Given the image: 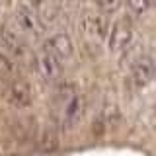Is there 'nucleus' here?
I'll list each match as a JSON object with an SVG mask.
<instances>
[{
	"label": "nucleus",
	"mask_w": 156,
	"mask_h": 156,
	"mask_svg": "<svg viewBox=\"0 0 156 156\" xmlns=\"http://www.w3.org/2000/svg\"><path fill=\"white\" fill-rule=\"evenodd\" d=\"M16 74H18V61H14V57L0 47V78L14 80Z\"/></svg>",
	"instance_id": "obj_11"
},
{
	"label": "nucleus",
	"mask_w": 156,
	"mask_h": 156,
	"mask_svg": "<svg viewBox=\"0 0 156 156\" xmlns=\"http://www.w3.org/2000/svg\"><path fill=\"white\" fill-rule=\"evenodd\" d=\"M96 8L100 10L104 16H109V14H113V12H117V10L121 8V4L119 2H98Z\"/></svg>",
	"instance_id": "obj_13"
},
{
	"label": "nucleus",
	"mask_w": 156,
	"mask_h": 156,
	"mask_svg": "<svg viewBox=\"0 0 156 156\" xmlns=\"http://www.w3.org/2000/svg\"><path fill=\"white\" fill-rule=\"evenodd\" d=\"M45 49L61 62V65L65 61H70L72 55H74L72 39L68 37L66 33H55V35H51L47 39V43H45Z\"/></svg>",
	"instance_id": "obj_9"
},
{
	"label": "nucleus",
	"mask_w": 156,
	"mask_h": 156,
	"mask_svg": "<svg viewBox=\"0 0 156 156\" xmlns=\"http://www.w3.org/2000/svg\"><path fill=\"white\" fill-rule=\"evenodd\" d=\"M6 100L18 109H26V107L31 105L33 96H31V88H29L27 82L20 80V78H14V80H8L6 84Z\"/></svg>",
	"instance_id": "obj_7"
},
{
	"label": "nucleus",
	"mask_w": 156,
	"mask_h": 156,
	"mask_svg": "<svg viewBox=\"0 0 156 156\" xmlns=\"http://www.w3.org/2000/svg\"><path fill=\"white\" fill-rule=\"evenodd\" d=\"M80 26H82V29H84V33L88 37L101 41V39H105V35H107L109 20H107V16H104L101 12H88V14L82 16Z\"/></svg>",
	"instance_id": "obj_8"
},
{
	"label": "nucleus",
	"mask_w": 156,
	"mask_h": 156,
	"mask_svg": "<svg viewBox=\"0 0 156 156\" xmlns=\"http://www.w3.org/2000/svg\"><path fill=\"white\" fill-rule=\"evenodd\" d=\"M31 8H33V12H35L39 23L43 26V29L55 26L58 20H61V16H62L61 6H58V4H55V2H39V4H31Z\"/></svg>",
	"instance_id": "obj_10"
},
{
	"label": "nucleus",
	"mask_w": 156,
	"mask_h": 156,
	"mask_svg": "<svg viewBox=\"0 0 156 156\" xmlns=\"http://www.w3.org/2000/svg\"><path fill=\"white\" fill-rule=\"evenodd\" d=\"M14 22V26L18 27V31L22 33L23 37L29 39H41L43 35V26L39 23V20L33 12L31 4H20L14 12V16L10 18Z\"/></svg>",
	"instance_id": "obj_3"
},
{
	"label": "nucleus",
	"mask_w": 156,
	"mask_h": 156,
	"mask_svg": "<svg viewBox=\"0 0 156 156\" xmlns=\"http://www.w3.org/2000/svg\"><path fill=\"white\" fill-rule=\"evenodd\" d=\"M107 47L113 53H127V49L133 45L135 41V27L133 22L129 18H117L115 22L109 23V29H107L105 35Z\"/></svg>",
	"instance_id": "obj_2"
},
{
	"label": "nucleus",
	"mask_w": 156,
	"mask_h": 156,
	"mask_svg": "<svg viewBox=\"0 0 156 156\" xmlns=\"http://www.w3.org/2000/svg\"><path fill=\"white\" fill-rule=\"evenodd\" d=\"M127 8H129L131 12L143 16V14H146L150 8H152V2H146V0H131V2L127 4Z\"/></svg>",
	"instance_id": "obj_12"
},
{
	"label": "nucleus",
	"mask_w": 156,
	"mask_h": 156,
	"mask_svg": "<svg viewBox=\"0 0 156 156\" xmlns=\"http://www.w3.org/2000/svg\"><path fill=\"white\" fill-rule=\"evenodd\" d=\"M154 80V58L152 55L139 57L131 66V82L135 88H146Z\"/></svg>",
	"instance_id": "obj_6"
},
{
	"label": "nucleus",
	"mask_w": 156,
	"mask_h": 156,
	"mask_svg": "<svg viewBox=\"0 0 156 156\" xmlns=\"http://www.w3.org/2000/svg\"><path fill=\"white\" fill-rule=\"evenodd\" d=\"M84 113V100L82 94L72 84H62L57 94V115L58 123L65 129H72Z\"/></svg>",
	"instance_id": "obj_1"
},
{
	"label": "nucleus",
	"mask_w": 156,
	"mask_h": 156,
	"mask_svg": "<svg viewBox=\"0 0 156 156\" xmlns=\"http://www.w3.org/2000/svg\"><path fill=\"white\" fill-rule=\"evenodd\" d=\"M35 68H37L39 76H41L45 82H49V84H55V82L61 80L62 65L47 51L45 47L39 49L37 55H35Z\"/></svg>",
	"instance_id": "obj_5"
},
{
	"label": "nucleus",
	"mask_w": 156,
	"mask_h": 156,
	"mask_svg": "<svg viewBox=\"0 0 156 156\" xmlns=\"http://www.w3.org/2000/svg\"><path fill=\"white\" fill-rule=\"evenodd\" d=\"M0 39H2V45L0 47L6 53H10V55L14 57V61H18V58L23 57L27 39L18 31V27L14 26L12 20H6V22L2 23V27H0Z\"/></svg>",
	"instance_id": "obj_4"
}]
</instances>
